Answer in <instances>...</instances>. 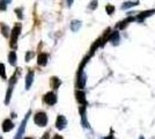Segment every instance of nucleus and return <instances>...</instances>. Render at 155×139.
I'll use <instances>...</instances> for the list:
<instances>
[{"label": "nucleus", "instance_id": "32", "mask_svg": "<svg viewBox=\"0 0 155 139\" xmlns=\"http://www.w3.org/2000/svg\"><path fill=\"white\" fill-rule=\"evenodd\" d=\"M140 139H143V138H142V137H140Z\"/></svg>", "mask_w": 155, "mask_h": 139}, {"label": "nucleus", "instance_id": "17", "mask_svg": "<svg viewBox=\"0 0 155 139\" xmlns=\"http://www.w3.org/2000/svg\"><path fill=\"white\" fill-rule=\"evenodd\" d=\"M133 20H134V18H127V19H126L125 21H122V22H119L120 25H118V27H119L120 29H123V28H125V27L127 26V23H129V22H131V21H133Z\"/></svg>", "mask_w": 155, "mask_h": 139}, {"label": "nucleus", "instance_id": "23", "mask_svg": "<svg viewBox=\"0 0 155 139\" xmlns=\"http://www.w3.org/2000/svg\"><path fill=\"white\" fill-rule=\"evenodd\" d=\"M15 13H16V15H18V18H19L20 20L23 18V16H22V9H21V8H16V9H15Z\"/></svg>", "mask_w": 155, "mask_h": 139}, {"label": "nucleus", "instance_id": "26", "mask_svg": "<svg viewBox=\"0 0 155 139\" xmlns=\"http://www.w3.org/2000/svg\"><path fill=\"white\" fill-rule=\"evenodd\" d=\"M53 139H64V138H63L61 136H59V134H56V136L53 137Z\"/></svg>", "mask_w": 155, "mask_h": 139}, {"label": "nucleus", "instance_id": "19", "mask_svg": "<svg viewBox=\"0 0 155 139\" xmlns=\"http://www.w3.org/2000/svg\"><path fill=\"white\" fill-rule=\"evenodd\" d=\"M1 31H2V35H4V36H6V37L9 36V28L7 26H5V25L1 26Z\"/></svg>", "mask_w": 155, "mask_h": 139}, {"label": "nucleus", "instance_id": "2", "mask_svg": "<svg viewBox=\"0 0 155 139\" xmlns=\"http://www.w3.org/2000/svg\"><path fill=\"white\" fill-rule=\"evenodd\" d=\"M34 122L38 126H45L48 124V115L44 111H38L34 116Z\"/></svg>", "mask_w": 155, "mask_h": 139}, {"label": "nucleus", "instance_id": "8", "mask_svg": "<svg viewBox=\"0 0 155 139\" xmlns=\"http://www.w3.org/2000/svg\"><path fill=\"white\" fill-rule=\"evenodd\" d=\"M14 129V123L12 122V119L7 118L2 122V131L4 132H9Z\"/></svg>", "mask_w": 155, "mask_h": 139}, {"label": "nucleus", "instance_id": "22", "mask_svg": "<svg viewBox=\"0 0 155 139\" xmlns=\"http://www.w3.org/2000/svg\"><path fill=\"white\" fill-rule=\"evenodd\" d=\"M105 9H107V13L108 14H112V12L115 11V6H112V5H108V6L105 7Z\"/></svg>", "mask_w": 155, "mask_h": 139}, {"label": "nucleus", "instance_id": "15", "mask_svg": "<svg viewBox=\"0 0 155 139\" xmlns=\"http://www.w3.org/2000/svg\"><path fill=\"white\" fill-rule=\"evenodd\" d=\"M80 28H81V21H78V20L72 21V23H71L72 31H78Z\"/></svg>", "mask_w": 155, "mask_h": 139}, {"label": "nucleus", "instance_id": "3", "mask_svg": "<svg viewBox=\"0 0 155 139\" xmlns=\"http://www.w3.org/2000/svg\"><path fill=\"white\" fill-rule=\"evenodd\" d=\"M16 74H18V72L14 73L13 77L9 79V85H8V89H7V93H6V99H5V103L6 104L9 103L11 98H12V92H13V88L15 86V84H16Z\"/></svg>", "mask_w": 155, "mask_h": 139}, {"label": "nucleus", "instance_id": "10", "mask_svg": "<svg viewBox=\"0 0 155 139\" xmlns=\"http://www.w3.org/2000/svg\"><path fill=\"white\" fill-rule=\"evenodd\" d=\"M37 64L41 65V66H45L46 64H48V55L46 53H39L38 57H37Z\"/></svg>", "mask_w": 155, "mask_h": 139}, {"label": "nucleus", "instance_id": "4", "mask_svg": "<svg viewBox=\"0 0 155 139\" xmlns=\"http://www.w3.org/2000/svg\"><path fill=\"white\" fill-rule=\"evenodd\" d=\"M20 33H21V25H16L13 28L12 33H11V44H12V46L16 45V42H18V38H19L20 36Z\"/></svg>", "mask_w": 155, "mask_h": 139}, {"label": "nucleus", "instance_id": "7", "mask_svg": "<svg viewBox=\"0 0 155 139\" xmlns=\"http://www.w3.org/2000/svg\"><path fill=\"white\" fill-rule=\"evenodd\" d=\"M66 125H67V119L65 118V116H63V115H59L57 117V121H56V127L58 130H64Z\"/></svg>", "mask_w": 155, "mask_h": 139}, {"label": "nucleus", "instance_id": "20", "mask_svg": "<svg viewBox=\"0 0 155 139\" xmlns=\"http://www.w3.org/2000/svg\"><path fill=\"white\" fill-rule=\"evenodd\" d=\"M138 2H125L123 6H122V9H127V8H130V7H133L136 6Z\"/></svg>", "mask_w": 155, "mask_h": 139}, {"label": "nucleus", "instance_id": "33", "mask_svg": "<svg viewBox=\"0 0 155 139\" xmlns=\"http://www.w3.org/2000/svg\"><path fill=\"white\" fill-rule=\"evenodd\" d=\"M0 139H2V138H1V137H0Z\"/></svg>", "mask_w": 155, "mask_h": 139}, {"label": "nucleus", "instance_id": "25", "mask_svg": "<svg viewBox=\"0 0 155 139\" xmlns=\"http://www.w3.org/2000/svg\"><path fill=\"white\" fill-rule=\"evenodd\" d=\"M32 56H34V53H32V52L27 53V55H26V60H27V61H29V60L31 59V58H32Z\"/></svg>", "mask_w": 155, "mask_h": 139}, {"label": "nucleus", "instance_id": "1", "mask_svg": "<svg viewBox=\"0 0 155 139\" xmlns=\"http://www.w3.org/2000/svg\"><path fill=\"white\" fill-rule=\"evenodd\" d=\"M30 114H31V111L29 110V111L27 113L26 117L22 119V122H21V124H20V126H19V130H18V132L15 134L14 139H21V137L25 134V132H26V125H27V123H28V119H29Z\"/></svg>", "mask_w": 155, "mask_h": 139}, {"label": "nucleus", "instance_id": "9", "mask_svg": "<svg viewBox=\"0 0 155 139\" xmlns=\"http://www.w3.org/2000/svg\"><path fill=\"white\" fill-rule=\"evenodd\" d=\"M34 72L32 71H29L28 74L26 75V89H30V87H31L32 82H34Z\"/></svg>", "mask_w": 155, "mask_h": 139}, {"label": "nucleus", "instance_id": "21", "mask_svg": "<svg viewBox=\"0 0 155 139\" xmlns=\"http://www.w3.org/2000/svg\"><path fill=\"white\" fill-rule=\"evenodd\" d=\"M6 9H7L6 0H0V11H6Z\"/></svg>", "mask_w": 155, "mask_h": 139}, {"label": "nucleus", "instance_id": "29", "mask_svg": "<svg viewBox=\"0 0 155 139\" xmlns=\"http://www.w3.org/2000/svg\"><path fill=\"white\" fill-rule=\"evenodd\" d=\"M42 139H49V133H45V134H44V137H43Z\"/></svg>", "mask_w": 155, "mask_h": 139}, {"label": "nucleus", "instance_id": "13", "mask_svg": "<svg viewBox=\"0 0 155 139\" xmlns=\"http://www.w3.org/2000/svg\"><path fill=\"white\" fill-rule=\"evenodd\" d=\"M154 13H155L154 9H152V11H146V12H143V13H141V14H139V15H138V19H137V21L141 22V21H143L146 18H148V16H150V15H153Z\"/></svg>", "mask_w": 155, "mask_h": 139}, {"label": "nucleus", "instance_id": "14", "mask_svg": "<svg viewBox=\"0 0 155 139\" xmlns=\"http://www.w3.org/2000/svg\"><path fill=\"white\" fill-rule=\"evenodd\" d=\"M8 61L13 66L16 64V53H15V51H11L9 52V55H8Z\"/></svg>", "mask_w": 155, "mask_h": 139}, {"label": "nucleus", "instance_id": "11", "mask_svg": "<svg viewBox=\"0 0 155 139\" xmlns=\"http://www.w3.org/2000/svg\"><path fill=\"white\" fill-rule=\"evenodd\" d=\"M108 41L111 42L112 44L117 45V44H118V42H119V33H118V31H114V33H111V35L108 37Z\"/></svg>", "mask_w": 155, "mask_h": 139}, {"label": "nucleus", "instance_id": "28", "mask_svg": "<svg viewBox=\"0 0 155 139\" xmlns=\"http://www.w3.org/2000/svg\"><path fill=\"white\" fill-rule=\"evenodd\" d=\"M102 139H115V138H114V136H108V137H105V138H102Z\"/></svg>", "mask_w": 155, "mask_h": 139}, {"label": "nucleus", "instance_id": "6", "mask_svg": "<svg viewBox=\"0 0 155 139\" xmlns=\"http://www.w3.org/2000/svg\"><path fill=\"white\" fill-rule=\"evenodd\" d=\"M44 102L49 106H54L57 103V95L53 92H49L44 95Z\"/></svg>", "mask_w": 155, "mask_h": 139}, {"label": "nucleus", "instance_id": "5", "mask_svg": "<svg viewBox=\"0 0 155 139\" xmlns=\"http://www.w3.org/2000/svg\"><path fill=\"white\" fill-rule=\"evenodd\" d=\"M86 81H87V75L84 74L82 70H80L78 73V80H77V86L79 89H84L86 86Z\"/></svg>", "mask_w": 155, "mask_h": 139}, {"label": "nucleus", "instance_id": "30", "mask_svg": "<svg viewBox=\"0 0 155 139\" xmlns=\"http://www.w3.org/2000/svg\"><path fill=\"white\" fill-rule=\"evenodd\" d=\"M11 1H12V0H6V2H7V4H9Z\"/></svg>", "mask_w": 155, "mask_h": 139}, {"label": "nucleus", "instance_id": "18", "mask_svg": "<svg viewBox=\"0 0 155 139\" xmlns=\"http://www.w3.org/2000/svg\"><path fill=\"white\" fill-rule=\"evenodd\" d=\"M0 77L2 79H6V68H5V65L2 63H0Z\"/></svg>", "mask_w": 155, "mask_h": 139}, {"label": "nucleus", "instance_id": "24", "mask_svg": "<svg viewBox=\"0 0 155 139\" xmlns=\"http://www.w3.org/2000/svg\"><path fill=\"white\" fill-rule=\"evenodd\" d=\"M96 7H97V0H93V1L91 2V6H89V8H91V9H95Z\"/></svg>", "mask_w": 155, "mask_h": 139}, {"label": "nucleus", "instance_id": "16", "mask_svg": "<svg viewBox=\"0 0 155 139\" xmlns=\"http://www.w3.org/2000/svg\"><path fill=\"white\" fill-rule=\"evenodd\" d=\"M60 84H61V81H60L57 77H52L51 78V87L53 89H57V88L60 86Z\"/></svg>", "mask_w": 155, "mask_h": 139}, {"label": "nucleus", "instance_id": "27", "mask_svg": "<svg viewBox=\"0 0 155 139\" xmlns=\"http://www.w3.org/2000/svg\"><path fill=\"white\" fill-rule=\"evenodd\" d=\"M73 1H74V0H67V5H68V6H72Z\"/></svg>", "mask_w": 155, "mask_h": 139}, {"label": "nucleus", "instance_id": "12", "mask_svg": "<svg viewBox=\"0 0 155 139\" xmlns=\"http://www.w3.org/2000/svg\"><path fill=\"white\" fill-rule=\"evenodd\" d=\"M77 95V101L81 104H86V94L84 91H77L75 93Z\"/></svg>", "mask_w": 155, "mask_h": 139}, {"label": "nucleus", "instance_id": "31", "mask_svg": "<svg viewBox=\"0 0 155 139\" xmlns=\"http://www.w3.org/2000/svg\"><path fill=\"white\" fill-rule=\"evenodd\" d=\"M25 139H32V138H30V137H29V138H25Z\"/></svg>", "mask_w": 155, "mask_h": 139}]
</instances>
